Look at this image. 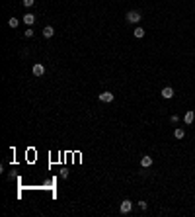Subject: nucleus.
<instances>
[{"label":"nucleus","instance_id":"1","mask_svg":"<svg viewBox=\"0 0 195 217\" xmlns=\"http://www.w3.org/2000/svg\"><path fill=\"white\" fill-rule=\"evenodd\" d=\"M141 18H143V16H141V12H137V10H129L127 16H125V20H127L129 24H139Z\"/></svg>","mask_w":195,"mask_h":217},{"label":"nucleus","instance_id":"15","mask_svg":"<svg viewBox=\"0 0 195 217\" xmlns=\"http://www.w3.org/2000/svg\"><path fill=\"white\" fill-rule=\"evenodd\" d=\"M139 207L141 209H146V207H148V203H146V202H139Z\"/></svg>","mask_w":195,"mask_h":217},{"label":"nucleus","instance_id":"10","mask_svg":"<svg viewBox=\"0 0 195 217\" xmlns=\"http://www.w3.org/2000/svg\"><path fill=\"white\" fill-rule=\"evenodd\" d=\"M133 35H135V37H144V29L143 28H141V25H137V28H135V31H133Z\"/></svg>","mask_w":195,"mask_h":217},{"label":"nucleus","instance_id":"4","mask_svg":"<svg viewBox=\"0 0 195 217\" xmlns=\"http://www.w3.org/2000/svg\"><path fill=\"white\" fill-rule=\"evenodd\" d=\"M31 71H33V76H43V75H45V67L41 65V63L33 65V68H31Z\"/></svg>","mask_w":195,"mask_h":217},{"label":"nucleus","instance_id":"9","mask_svg":"<svg viewBox=\"0 0 195 217\" xmlns=\"http://www.w3.org/2000/svg\"><path fill=\"white\" fill-rule=\"evenodd\" d=\"M55 35V29L51 28V25H45L43 28V37H53Z\"/></svg>","mask_w":195,"mask_h":217},{"label":"nucleus","instance_id":"3","mask_svg":"<svg viewBox=\"0 0 195 217\" xmlns=\"http://www.w3.org/2000/svg\"><path fill=\"white\" fill-rule=\"evenodd\" d=\"M160 96H162V98H166V100H172V98H174V88H172V86H166V88H162Z\"/></svg>","mask_w":195,"mask_h":217},{"label":"nucleus","instance_id":"5","mask_svg":"<svg viewBox=\"0 0 195 217\" xmlns=\"http://www.w3.org/2000/svg\"><path fill=\"white\" fill-rule=\"evenodd\" d=\"M99 100H102V102H105V104H109V102H113V94L105 90V92L99 94Z\"/></svg>","mask_w":195,"mask_h":217},{"label":"nucleus","instance_id":"14","mask_svg":"<svg viewBox=\"0 0 195 217\" xmlns=\"http://www.w3.org/2000/svg\"><path fill=\"white\" fill-rule=\"evenodd\" d=\"M24 35H25V37H31V35H33V29H31V28H28V29L24 31Z\"/></svg>","mask_w":195,"mask_h":217},{"label":"nucleus","instance_id":"13","mask_svg":"<svg viewBox=\"0 0 195 217\" xmlns=\"http://www.w3.org/2000/svg\"><path fill=\"white\" fill-rule=\"evenodd\" d=\"M22 2H24L25 8H29V6H33V4H35V0H22Z\"/></svg>","mask_w":195,"mask_h":217},{"label":"nucleus","instance_id":"7","mask_svg":"<svg viewBox=\"0 0 195 217\" xmlns=\"http://www.w3.org/2000/svg\"><path fill=\"white\" fill-rule=\"evenodd\" d=\"M141 166H143V168L152 166V157H143V158H141Z\"/></svg>","mask_w":195,"mask_h":217},{"label":"nucleus","instance_id":"2","mask_svg":"<svg viewBox=\"0 0 195 217\" xmlns=\"http://www.w3.org/2000/svg\"><path fill=\"white\" fill-rule=\"evenodd\" d=\"M119 209H121V213H131V209H133V202H131V200H123Z\"/></svg>","mask_w":195,"mask_h":217},{"label":"nucleus","instance_id":"6","mask_svg":"<svg viewBox=\"0 0 195 217\" xmlns=\"http://www.w3.org/2000/svg\"><path fill=\"white\" fill-rule=\"evenodd\" d=\"M33 22H35V16L33 14H25L24 16V24L28 25V28H29V25H33Z\"/></svg>","mask_w":195,"mask_h":217},{"label":"nucleus","instance_id":"8","mask_svg":"<svg viewBox=\"0 0 195 217\" xmlns=\"http://www.w3.org/2000/svg\"><path fill=\"white\" fill-rule=\"evenodd\" d=\"M193 119H195V114L191 112V110H189V112H186V115H183V121L189 125V123H193Z\"/></svg>","mask_w":195,"mask_h":217},{"label":"nucleus","instance_id":"12","mask_svg":"<svg viewBox=\"0 0 195 217\" xmlns=\"http://www.w3.org/2000/svg\"><path fill=\"white\" fill-rule=\"evenodd\" d=\"M18 24H20L18 18H10V20H8V25H10V28H18Z\"/></svg>","mask_w":195,"mask_h":217},{"label":"nucleus","instance_id":"11","mask_svg":"<svg viewBox=\"0 0 195 217\" xmlns=\"http://www.w3.org/2000/svg\"><path fill=\"white\" fill-rule=\"evenodd\" d=\"M183 135H186V131H183L182 127H178L176 131H174V137H176V139H183Z\"/></svg>","mask_w":195,"mask_h":217}]
</instances>
